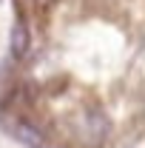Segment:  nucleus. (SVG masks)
<instances>
[{
	"instance_id": "1",
	"label": "nucleus",
	"mask_w": 145,
	"mask_h": 148,
	"mask_svg": "<svg viewBox=\"0 0 145 148\" xmlns=\"http://www.w3.org/2000/svg\"><path fill=\"white\" fill-rule=\"evenodd\" d=\"M9 131H12V137L17 140L20 145H26V148H49L46 134L37 128V125H31L29 120H12L9 123Z\"/></svg>"
},
{
	"instance_id": "2",
	"label": "nucleus",
	"mask_w": 145,
	"mask_h": 148,
	"mask_svg": "<svg viewBox=\"0 0 145 148\" xmlns=\"http://www.w3.org/2000/svg\"><path fill=\"white\" fill-rule=\"evenodd\" d=\"M9 49H12V57H14V60L26 57V51L31 49V37H29V29H26V23H23V20H17V23H14V29H12Z\"/></svg>"
}]
</instances>
